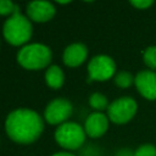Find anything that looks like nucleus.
<instances>
[{
  "label": "nucleus",
  "mask_w": 156,
  "mask_h": 156,
  "mask_svg": "<svg viewBox=\"0 0 156 156\" xmlns=\"http://www.w3.org/2000/svg\"><path fill=\"white\" fill-rule=\"evenodd\" d=\"M134 156H156V146L154 144H141L133 152Z\"/></svg>",
  "instance_id": "16"
},
{
  "label": "nucleus",
  "mask_w": 156,
  "mask_h": 156,
  "mask_svg": "<svg viewBox=\"0 0 156 156\" xmlns=\"http://www.w3.org/2000/svg\"><path fill=\"white\" fill-rule=\"evenodd\" d=\"M143 60L150 71L156 72V45H150L144 50Z\"/></svg>",
  "instance_id": "15"
},
{
  "label": "nucleus",
  "mask_w": 156,
  "mask_h": 156,
  "mask_svg": "<svg viewBox=\"0 0 156 156\" xmlns=\"http://www.w3.org/2000/svg\"><path fill=\"white\" fill-rule=\"evenodd\" d=\"M5 129L13 141L29 144L40 136L44 129V122L35 111L17 108L9 113L5 121Z\"/></svg>",
  "instance_id": "1"
},
{
  "label": "nucleus",
  "mask_w": 156,
  "mask_h": 156,
  "mask_svg": "<svg viewBox=\"0 0 156 156\" xmlns=\"http://www.w3.org/2000/svg\"><path fill=\"white\" fill-rule=\"evenodd\" d=\"M138 111L136 101L130 96H122L108 105L107 117L116 124H124L129 122Z\"/></svg>",
  "instance_id": "5"
},
{
  "label": "nucleus",
  "mask_w": 156,
  "mask_h": 156,
  "mask_svg": "<svg viewBox=\"0 0 156 156\" xmlns=\"http://www.w3.org/2000/svg\"><path fill=\"white\" fill-rule=\"evenodd\" d=\"M134 85L139 94L146 100H156V72L144 69L136 73Z\"/></svg>",
  "instance_id": "8"
},
{
  "label": "nucleus",
  "mask_w": 156,
  "mask_h": 156,
  "mask_svg": "<svg viewBox=\"0 0 156 156\" xmlns=\"http://www.w3.org/2000/svg\"><path fill=\"white\" fill-rule=\"evenodd\" d=\"M116 156H134V154H132L129 150H126L124 149V150H121Z\"/></svg>",
  "instance_id": "19"
},
{
  "label": "nucleus",
  "mask_w": 156,
  "mask_h": 156,
  "mask_svg": "<svg viewBox=\"0 0 156 156\" xmlns=\"http://www.w3.org/2000/svg\"><path fill=\"white\" fill-rule=\"evenodd\" d=\"M154 2L150 1V0H133L130 1V5H133L134 7L139 9V10H145L147 7H150Z\"/></svg>",
  "instance_id": "18"
},
{
  "label": "nucleus",
  "mask_w": 156,
  "mask_h": 156,
  "mask_svg": "<svg viewBox=\"0 0 156 156\" xmlns=\"http://www.w3.org/2000/svg\"><path fill=\"white\" fill-rule=\"evenodd\" d=\"M88 56V49L82 43H74L68 45L63 51V62L68 67H78Z\"/></svg>",
  "instance_id": "11"
},
{
  "label": "nucleus",
  "mask_w": 156,
  "mask_h": 156,
  "mask_svg": "<svg viewBox=\"0 0 156 156\" xmlns=\"http://www.w3.org/2000/svg\"><path fill=\"white\" fill-rule=\"evenodd\" d=\"M17 5H15L10 0H0V15L6 16V15H12L16 10Z\"/></svg>",
  "instance_id": "17"
},
{
  "label": "nucleus",
  "mask_w": 156,
  "mask_h": 156,
  "mask_svg": "<svg viewBox=\"0 0 156 156\" xmlns=\"http://www.w3.org/2000/svg\"><path fill=\"white\" fill-rule=\"evenodd\" d=\"M134 78L135 76H133L130 72L128 71H119L118 73L115 74L113 79H115V84L122 89H127L129 88L132 84H134Z\"/></svg>",
  "instance_id": "14"
},
{
  "label": "nucleus",
  "mask_w": 156,
  "mask_h": 156,
  "mask_svg": "<svg viewBox=\"0 0 156 156\" xmlns=\"http://www.w3.org/2000/svg\"><path fill=\"white\" fill-rule=\"evenodd\" d=\"M17 61L26 69H41L49 66L51 61V50L44 44H28L22 46L17 52Z\"/></svg>",
  "instance_id": "3"
},
{
  "label": "nucleus",
  "mask_w": 156,
  "mask_h": 156,
  "mask_svg": "<svg viewBox=\"0 0 156 156\" xmlns=\"http://www.w3.org/2000/svg\"><path fill=\"white\" fill-rule=\"evenodd\" d=\"M32 23L30 21L20 12L18 6L15 12L5 21L2 27V34L7 43L18 46L27 43L32 37Z\"/></svg>",
  "instance_id": "2"
},
{
  "label": "nucleus",
  "mask_w": 156,
  "mask_h": 156,
  "mask_svg": "<svg viewBox=\"0 0 156 156\" xmlns=\"http://www.w3.org/2000/svg\"><path fill=\"white\" fill-rule=\"evenodd\" d=\"M72 104L62 98L50 101L44 111V117L50 124H62L72 115Z\"/></svg>",
  "instance_id": "7"
},
{
  "label": "nucleus",
  "mask_w": 156,
  "mask_h": 156,
  "mask_svg": "<svg viewBox=\"0 0 156 156\" xmlns=\"http://www.w3.org/2000/svg\"><path fill=\"white\" fill-rule=\"evenodd\" d=\"M108 117L102 112H93L90 113L84 123L85 134L90 138H100L102 136L108 128Z\"/></svg>",
  "instance_id": "9"
},
{
  "label": "nucleus",
  "mask_w": 156,
  "mask_h": 156,
  "mask_svg": "<svg viewBox=\"0 0 156 156\" xmlns=\"http://www.w3.org/2000/svg\"><path fill=\"white\" fill-rule=\"evenodd\" d=\"M55 7L49 1H32L27 5V15L34 22H48L55 16Z\"/></svg>",
  "instance_id": "10"
},
{
  "label": "nucleus",
  "mask_w": 156,
  "mask_h": 156,
  "mask_svg": "<svg viewBox=\"0 0 156 156\" xmlns=\"http://www.w3.org/2000/svg\"><path fill=\"white\" fill-rule=\"evenodd\" d=\"M52 156H76V155H73V154H71V152L61 151V152H56V154H54Z\"/></svg>",
  "instance_id": "20"
},
{
  "label": "nucleus",
  "mask_w": 156,
  "mask_h": 156,
  "mask_svg": "<svg viewBox=\"0 0 156 156\" xmlns=\"http://www.w3.org/2000/svg\"><path fill=\"white\" fill-rule=\"evenodd\" d=\"M88 73L90 80H98V82L107 80L115 77L116 63L113 58L107 55H96L89 61Z\"/></svg>",
  "instance_id": "6"
},
{
  "label": "nucleus",
  "mask_w": 156,
  "mask_h": 156,
  "mask_svg": "<svg viewBox=\"0 0 156 156\" xmlns=\"http://www.w3.org/2000/svg\"><path fill=\"white\" fill-rule=\"evenodd\" d=\"M89 105L91 108L95 110V112H101L104 110L108 108V101L107 98L101 93H94L89 98Z\"/></svg>",
  "instance_id": "13"
},
{
  "label": "nucleus",
  "mask_w": 156,
  "mask_h": 156,
  "mask_svg": "<svg viewBox=\"0 0 156 156\" xmlns=\"http://www.w3.org/2000/svg\"><path fill=\"white\" fill-rule=\"evenodd\" d=\"M85 130L76 122H65L55 130L56 143L67 150L79 149L85 141Z\"/></svg>",
  "instance_id": "4"
},
{
  "label": "nucleus",
  "mask_w": 156,
  "mask_h": 156,
  "mask_svg": "<svg viewBox=\"0 0 156 156\" xmlns=\"http://www.w3.org/2000/svg\"><path fill=\"white\" fill-rule=\"evenodd\" d=\"M65 80V76L62 69L58 66H49L45 72V82L52 89H58L62 87Z\"/></svg>",
  "instance_id": "12"
}]
</instances>
